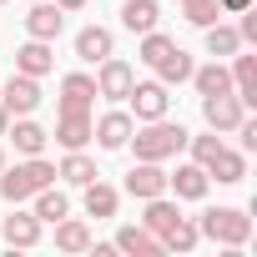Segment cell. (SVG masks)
Segmentation results:
<instances>
[{
    "label": "cell",
    "instance_id": "cell-1",
    "mask_svg": "<svg viewBox=\"0 0 257 257\" xmlns=\"http://www.w3.org/2000/svg\"><path fill=\"white\" fill-rule=\"evenodd\" d=\"M126 147L137 152V162H167V157H177V152L187 147V126H177V121L157 116V121H147V126H142V132L126 137Z\"/></svg>",
    "mask_w": 257,
    "mask_h": 257
},
{
    "label": "cell",
    "instance_id": "cell-2",
    "mask_svg": "<svg viewBox=\"0 0 257 257\" xmlns=\"http://www.w3.org/2000/svg\"><path fill=\"white\" fill-rule=\"evenodd\" d=\"M56 182V167L51 162H41V157H26V162H16V167H0V197H6L11 207L16 202H31L41 187H51Z\"/></svg>",
    "mask_w": 257,
    "mask_h": 257
},
{
    "label": "cell",
    "instance_id": "cell-3",
    "mask_svg": "<svg viewBox=\"0 0 257 257\" xmlns=\"http://www.w3.org/2000/svg\"><path fill=\"white\" fill-rule=\"evenodd\" d=\"M197 232L207 237V242H222V247H247L252 242V217L242 212V207H207L202 217H197Z\"/></svg>",
    "mask_w": 257,
    "mask_h": 257
},
{
    "label": "cell",
    "instance_id": "cell-4",
    "mask_svg": "<svg viewBox=\"0 0 257 257\" xmlns=\"http://www.w3.org/2000/svg\"><path fill=\"white\" fill-rule=\"evenodd\" d=\"M247 116V101L237 91H222V96H202V121L212 126V132H237Z\"/></svg>",
    "mask_w": 257,
    "mask_h": 257
},
{
    "label": "cell",
    "instance_id": "cell-5",
    "mask_svg": "<svg viewBox=\"0 0 257 257\" xmlns=\"http://www.w3.org/2000/svg\"><path fill=\"white\" fill-rule=\"evenodd\" d=\"M132 132H137V116H132V111H106L101 121H91V142H96L101 152H121Z\"/></svg>",
    "mask_w": 257,
    "mask_h": 257
},
{
    "label": "cell",
    "instance_id": "cell-6",
    "mask_svg": "<svg viewBox=\"0 0 257 257\" xmlns=\"http://www.w3.org/2000/svg\"><path fill=\"white\" fill-rule=\"evenodd\" d=\"M126 101H132L137 121H157V116H167V106H172V96H167V86H162V81H132Z\"/></svg>",
    "mask_w": 257,
    "mask_h": 257
},
{
    "label": "cell",
    "instance_id": "cell-7",
    "mask_svg": "<svg viewBox=\"0 0 257 257\" xmlns=\"http://www.w3.org/2000/svg\"><path fill=\"white\" fill-rule=\"evenodd\" d=\"M132 81H137V71H132V66H126L121 56H106V61H101V71H96V96H106V101H126Z\"/></svg>",
    "mask_w": 257,
    "mask_h": 257
},
{
    "label": "cell",
    "instance_id": "cell-8",
    "mask_svg": "<svg viewBox=\"0 0 257 257\" xmlns=\"http://www.w3.org/2000/svg\"><path fill=\"white\" fill-rule=\"evenodd\" d=\"M61 26H66V11L56 0H31V11H26V36L31 41H56Z\"/></svg>",
    "mask_w": 257,
    "mask_h": 257
},
{
    "label": "cell",
    "instance_id": "cell-9",
    "mask_svg": "<svg viewBox=\"0 0 257 257\" xmlns=\"http://www.w3.org/2000/svg\"><path fill=\"white\" fill-rule=\"evenodd\" d=\"M207 187H212V177L197 162H182L177 172H167V192H177V202H202Z\"/></svg>",
    "mask_w": 257,
    "mask_h": 257
},
{
    "label": "cell",
    "instance_id": "cell-10",
    "mask_svg": "<svg viewBox=\"0 0 257 257\" xmlns=\"http://www.w3.org/2000/svg\"><path fill=\"white\" fill-rule=\"evenodd\" d=\"M0 101H6V111H11V116H31V111L41 106V81L16 71V76L6 81V96H0Z\"/></svg>",
    "mask_w": 257,
    "mask_h": 257
},
{
    "label": "cell",
    "instance_id": "cell-11",
    "mask_svg": "<svg viewBox=\"0 0 257 257\" xmlns=\"http://www.w3.org/2000/svg\"><path fill=\"white\" fill-rule=\"evenodd\" d=\"M91 106H96V76H86V71L61 76V106L56 111H91Z\"/></svg>",
    "mask_w": 257,
    "mask_h": 257
},
{
    "label": "cell",
    "instance_id": "cell-12",
    "mask_svg": "<svg viewBox=\"0 0 257 257\" xmlns=\"http://www.w3.org/2000/svg\"><path fill=\"white\" fill-rule=\"evenodd\" d=\"M126 192L132 197H162L167 192V172H162V162H137L132 172H126Z\"/></svg>",
    "mask_w": 257,
    "mask_h": 257
},
{
    "label": "cell",
    "instance_id": "cell-13",
    "mask_svg": "<svg viewBox=\"0 0 257 257\" xmlns=\"http://www.w3.org/2000/svg\"><path fill=\"white\" fill-rule=\"evenodd\" d=\"M6 137L16 142V152L21 157H41L46 152V142H51V132L41 121H31V116H16V126H6Z\"/></svg>",
    "mask_w": 257,
    "mask_h": 257
},
{
    "label": "cell",
    "instance_id": "cell-14",
    "mask_svg": "<svg viewBox=\"0 0 257 257\" xmlns=\"http://www.w3.org/2000/svg\"><path fill=\"white\" fill-rule=\"evenodd\" d=\"M56 142L66 152L86 147L91 142V111H56Z\"/></svg>",
    "mask_w": 257,
    "mask_h": 257
},
{
    "label": "cell",
    "instance_id": "cell-15",
    "mask_svg": "<svg viewBox=\"0 0 257 257\" xmlns=\"http://www.w3.org/2000/svg\"><path fill=\"white\" fill-rule=\"evenodd\" d=\"M111 51H116V36H111L106 26H86V31H76V56H81V61L101 66Z\"/></svg>",
    "mask_w": 257,
    "mask_h": 257
},
{
    "label": "cell",
    "instance_id": "cell-16",
    "mask_svg": "<svg viewBox=\"0 0 257 257\" xmlns=\"http://www.w3.org/2000/svg\"><path fill=\"white\" fill-rule=\"evenodd\" d=\"M116 252H137V257H157V252H162V237H157L152 227H142V222H126V227L116 232Z\"/></svg>",
    "mask_w": 257,
    "mask_h": 257
},
{
    "label": "cell",
    "instance_id": "cell-17",
    "mask_svg": "<svg viewBox=\"0 0 257 257\" xmlns=\"http://www.w3.org/2000/svg\"><path fill=\"white\" fill-rule=\"evenodd\" d=\"M51 66H56V51H51V41H26V46L16 51V71H21V76H36V81H41Z\"/></svg>",
    "mask_w": 257,
    "mask_h": 257
},
{
    "label": "cell",
    "instance_id": "cell-18",
    "mask_svg": "<svg viewBox=\"0 0 257 257\" xmlns=\"http://www.w3.org/2000/svg\"><path fill=\"white\" fill-rule=\"evenodd\" d=\"M157 21H162L157 0H126V6H121V26L132 31V36H147V31H157Z\"/></svg>",
    "mask_w": 257,
    "mask_h": 257
},
{
    "label": "cell",
    "instance_id": "cell-19",
    "mask_svg": "<svg viewBox=\"0 0 257 257\" xmlns=\"http://www.w3.org/2000/svg\"><path fill=\"white\" fill-rule=\"evenodd\" d=\"M187 81L197 86V96H222V91H232V71H227L222 61H212V66H192Z\"/></svg>",
    "mask_w": 257,
    "mask_h": 257
},
{
    "label": "cell",
    "instance_id": "cell-20",
    "mask_svg": "<svg viewBox=\"0 0 257 257\" xmlns=\"http://www.w3.org/2000/svg\"><path fill=\"white\" fill-rule=\"evenodd\" d=\"M81 192H86V197H81V202H86V217H116V207H121V192H116V187H106V182L96 177V182H86Z\"/></svg>",
    "mask_w": 257,
    "mask_h": 257
},
{
    "label": "cell",
    "instance_id": "cell-21",
    "mask_svg": "<svg viewBox=\"0 0 257 257\" xmlns=\"http://www.w3.org/2000/svg\"><path fill=\"white\" fill-rule=\"evenodd\" d=\"M192 66H197V61H192L182 46H172V51H167V56H162L152 71H157V81H162V86H182V81L192 76Z\"/></svg>",
    "mask_w": 257,
    "mask_h": 257
},
{
    "label": "cell",
    "instance_id": "cell-22",
    "mask_svg": "<svg viewBox=\"0 0 257 257\" xmlns=\"http://www.w3.org/2000/svg\"><path fill=\"white\" fill-rule=\"evenodd\" d=\"M227 71H232V91L252 106V101H257V56H242V51H237Z\"/></svg>",
    "mask_w": 257,
    "mask_h": 257
},
{
    "label": "cell",
    "instance_id": "cell-23",
    "mask_svg": "<svg viewBox=\"0 0 257 257\" xmlns=\"http://www.w3.org/2000/svg\"><path fill=\"white\" fill-rule=\"evenodd\" d=\"M41 227H46V222H41L36 212H16V217H6V242H11V247H36V242H41Z\"/></svg>",
    "mask_w": 257,
    "mask_h": 257
},
{
    "label": "cell",
    "instance_id": "cell-24",
    "mask_svg": "<svg viewBox=\"0 0 257 257\" xmlns=\"http://www.w3.org/2000/svg\"><path fill=\"white\" fill-rule=\"evenodd\" d=\"M207 177H217V182H227V187H232V182H242V177H247V157H242V152H232V147H222V152L207 162Z\"/></svg>",
    "mask_w": 257,
    "mask_h": 257
},
{
    "label": "cell",
    "instance_id": "cell-25",
    "mask_svg": "<svg viewBox=\"0 0 257 257\" xmlns=\"http://www.w3.org/2000/svg\"><path fill=\"white\" fill-rule=\"evenodd\" d=\"M56 177H66L71 187H86V182H96L101 172H96V162H91V157H86V152L76 147V152H66V162L56 167Z\"/></svg>",
    "mask_w": 257,
    "mask_h": 257
},
{
    "label": "cell",
    "instance_id": "cell-26",
    "mask_svg": "<svg viewBox=\"0 0 257 257\" xmlns=\"http://www.w3.org/2000/svg\"><path fill=\"white\" fill-rule=\"evenodd\" d=\"M197 242H202V232H197L192 217H177V222L162 232V252H192Z\"/></svg>",
    "mask_w": 257,
    "mask_h": 257
},
{
    "label": "cell",
    "instance_id": "cell-27",
    "mask_svg": "<svg viewBox=\"0 0 257 257\" xmlns=\"http://www.w3.org/2000/svg\"><path fill=\"white\" fill-rule=\"evenodd\" d=\"M56 247H61V252H86V247H91V227L66 212V217L56 222Z\"/></svg>",
    "mask_w": 257,
    "mask_h": 257
},
{
    "label": "cell",
    "instance_id": "cell-28",
    "mask_svg": "<svg viewBox=\"0 0 257 257\" xmlns=\"http://www.w3.org/2000/svg\"><path fill=\"white\" fill-rule=\"evenodd\" d=\"M242 51V36H237V26H222V21H212L207 26V56H237Z\"/></svg>",
    "mask_w": 257,
    "mask_h": 257
},
{
    "label": "cell",
    "instance_id": "cell-29",
    "mask_svg": "<svg viewBox=\"0 0 257 257\" xmlns=\"http://www.w3.org/2000/svg\"><path fill=\"white\" fill-rule=\"evenodd\" d=\"M177 217H182V207H177V202H167V192H162V197H147V217H142V227H152V232L162 237Z\"/></svg>",
    "mask_w": 257,
    "mask_h": 257
},
{
    "label": "cell",
    "instance_id": "cell-30",
    "mask_svg": "<svg viewBox=\"0 0 257 257\" xmlns=\"http://www.w3.org/2000/svg\"><path fill=\"white\" fill-rule=\"evenodd\" d=\"M66 212H71V202H66V192H56V182L36 192V217L41 222H61Z\"/></svg>",
    "mask_w": 257,
    "mask_h": 257
},
{
    "label": "cell",
    "instance_id": "cell-31",
    "mask_svg": "<svg viewBox=\"0 0 257 257\" xmlns=\"http://www.w3.org/2000/svg\"><path fill=\"white\" fill-rule=\"evenodd\" d=\"M182 16L192 21V26H212V21H222V6H217V0H182Z\"/></svg>",
    "mask_w": 257,
    "mask_h": 257
},
{
    "label": "cell",
    "instance_id": "cell-32",
    "mask_svg": "<svg viewBox=\"0 0 257 257\" xmlns=\"http://www.w3.org/2000/svg\"><path fill=\"white\" fill-rule=\"evenodd\" d=\"M187 147H192V162L207 172V162L222 152V132H207V137H187Z\"/></svg>",
    "mask_w": 257,
    "mask_h": 257
},
{
    "label": "cell",
    "instance_id": "cell-33",
    "mask_svg": "<svg viewBox=\"0 0 257 257\" xmlns=\"http://www.w3.org/2000/svg\"><path fill=\"white\" fill-rule=\"evenodd\" d=\"M172 46H177L172 36H162V31H147V36H142V51H137V56H142L147 66H157V61H162V56H167Z\"/></svg>",
    "mask_w": 257,
    "mask_h": 257
},
{
    "label": "cell",
    "instance_id": "cell-34",
    "mask_svg": "<svg viewBox=\"0 0 257 257\" xmlns=\"http://www.w3.org/2000/svg\"><path fill=\"white\" fill-rule=\"evenodd\" d=\"M237 36H242V46H257V11H252V6L242 11V26H237Z\"/></svg>",
    "mask_w": 257,
    "mask_h": 257
},
{
    "label": "cell",
    "instance_id": "cell-35",
    "mask_svg": "<svg viewBox=\"0 0 257 257\" xmlns=\"http://www.w3.org/2000/svg\"><path fill=\"white\" fill-rule=\"evenodd\" d=\"M237 137H242V152H252V147H257V121H247V116H242V126H237Z\"/></svg>",
    "mask_w": 257,
    "mask_h": 257
},
{
    "label": "cell",
    "instance_id": "cell-36",
    "mask_svg": "<svg viewBox=\"0 0 257 257\" xmlns=\"http://www.w3.org/2000/svg\"><path fill=\"white\" fill-rule=\"evenodd\" d=\"M217 6H222V16H242V11L252 6V0H217Z\"/></svg>",
    "mask_w": 257,
    "mask_h": 257
},
{
    "label": "cell",
    "instance_id": "cell-37",
    "mask_svg": "<svg viewBox=\"0 0 257 257\" xmlns=\"http://www.w3.org/2000/svg\"><path fill=\"white\" fill-rule=\"evenodd\" d=\"M56 6H61V11L71 16V11H81V6H86V0H56Z\"/></svg>",
    "mask_w": 257,
    "mask_h": 257
},
{
    "label": "cell",
    "instance_id": "cell-38",
    "mask_svg": "<svg viewBox=\"0 0 257 257\" xmlns=\"http://www.w3.org/2000/svg\"><path fill=\"white\" fill-rule=\"evenodd\" d=\"M6 126H11V111H6V101H0V137H6Z\"/></svg>",
    "mask_w": 257,
    "mask_h": 257
},
{
    "label": "cell",
    "instance_id": "cell-39",
    "mask_svg": "<svg viewBox=\"0 0 257 257\" xmlns=\"http://www.w3.org/2000/svg\"><path fill=\"white\" fill-rule=\"evenodd\" d=\"M0 167H6V147H0Z\"/></svg>",
    "mask_w": 257,
    "mask_h": 257
}]
</instances>
